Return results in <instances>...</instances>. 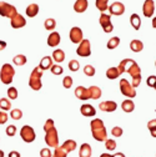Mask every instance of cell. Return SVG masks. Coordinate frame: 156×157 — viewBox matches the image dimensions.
Returning a JSON list of instances; mask_svg holds the SVG:
<instances>
[{
    "label": "cell",
    "instance_id": "f6af8a7d",
    "mask_svg": "<svg viewBox=\"0 0 156 157\" xmlns=\"http://www.w3.org/2000/svg\"><path fill=\"white\" fill-rule=\"evenodd\" d=\"M50 70H51V72H53L54 75H61V74L64 72V69H63V66H60V65H53Z\"/></svg>",
    "mask_w": 156,
    "mask_h": 157
},
{
    "label": "cell",
    "instance_id": "8992f818",
    "mask_svg": "<svg viewBox=\"0 0 156 157\" xmlns=\"http://www.w3.org/2000/svg\"><path fill=\"white\" fill-rule=\"evenodd\" d=\"M20 136H21V139L26 144H30V142H34L35 139H36V133L34 131V128L29 125H25L21 127L20 130Z\"/></svg>",
    "mask_w": 156,
    "mask_h": 157
},
{
    "label": "cell",
    "instance_id": "74e56055",
    "mask_svg": "<svg viewBox=\"0 0 156 157\" xmlns=\"http://www.w3.org/2000/svg\"><path fill=\"white\" fill-rule=\"evenodd\" d=\"M105 148L107 151H115L116 150V142L112 139H106L105 141Z\"/></svg>",
    "mask_w": 156,
    "mask_h": 157
},
{
    "label": "cell",
    "instance_id": "d4e9b609",
    "mask_svg": "<svg viewBox=\"0 0 156 157\" xmlns=\"http://www.w3.org/2000/svg\"><path fill=\"white\" fill-rule=\"evenodd\" d=\"M51 57H53V60H55L56 63H63L65 60V52L61 49H56V50L53 51Z\"/></svg>",
    "mask_w": 156,
    "mask_h": 157
},
{
    "label": "cell",
    "instance_id": "9f6ffc18",
    "mask_svg": "<svg viewBox=\"0 0 156 157\" xmlns=\"http://www.w3.org/2000/svg\"><path fill=\"white\" fill-rule=\"evenodd\" d=\"M100 157H114L112 155H110V153H101L100 155Z\"/></svg>",
    "mask_w": 156,
    "mask_h": 157
},
{
    "label": "cell",
    "instance_id": "5bb4252c",
    "mask_svg": "<svg viewBox=\"0 0 156 157\" xmlns=\"http://www.w3.org/2000/svg\"><path fill=\"white\" fill-rule=\"evenodd\" d=\"M60 41H61V36L57 31H53L48 36V45L50 48H56L57 45L60 44Z\"/></svg>",
    "mask_w": 156,
    "mask_h": 157
},
{
    "label": "cell",
    "instance_id": "ee69618b",
    "mask_svg": "<svg viewBox=\"0 0 156 157\" xmlns=\"http://www.w3.org/2000/svg\"><path fill=\"white\" fill-rule=\"evenodd\" d=\"M123 133H124V130H123L120 126H115V127L111 130V135H112L114 137H120V136H123Z\"/></svg>",
    "mask_w": 156,
    "mask_h": 157
},
{
    "label": "cell",
    "instance_id": "6da1fadb",
    "mask_svg": "<svg viewBox=\"0 0 156 157\" xmlns=\"http://www.w3.org/2000/svg\"><path fill=\"white\" fill-rule=\"evenodd\" d=\"M90 127H91V133L92 137L96 141H100V142H105L107 139V131L105 127V124L103 120L100 119H94L90 122Z\"/></svg>",
    "mask_w": 156,
    "mask_h": 157
},
{
    "label": "cell",
    "instance_id": "7c38bea8",
    "mask_svg": "<svg viewBox=\"0 0 156 157\" xmlns=\"http://www.w3.org/2000/svg\"><path fill=\"white\" fill-rule=\"evenodd\" d=\"M10 24L13 29H21L26 25V19L20 14H16L10 19Z\"/></svg>",
    "mask_w": 156,
    "mask_h": 157
},
{
    "label": "cell",
    "instance_id": "7a4b0ae2",
    "mask_svg": "<svg viewBox=\"0 0 156 157\" xmlns=\"http://www.w3.org/2000/svg\"><path fill=\"white\" fill-rule=\"evenodd\" d=\"M41 77H43V70L36 66L35 69H33L30 77H29V86L30 89H33L34 91H39L43 87V82H41Z\"/></svg>",
    "mask_w": 156,
    "mask_h": 157
},
{
    "label": "cell",
    "instance_id": "5b68a950",
    "mask_svg": "<svg viewBox=\"0 0 156 157\" xmlns=\"http://www.w3.org/2000/svg\"><path fill=\"white\" fill-rule=\"evenodd\" d=\"M120 91L124 96L129 97V99H132V97L136 96V89L126 80V78H121L120 80Z\"/></svg>",
    "mask_w": 156,
    "mask_h": 157
},
{
    "label": "cell",
    "instance_id": "680465c9",
    "mask_svg": "<svg viewBox=\"0 0 156 157\" xmlns=\"http://www.w3.org/2000/svg\"><path fill=\"white\" fill-rule=\"evenodd\" d=\"M150 133H151V136H152V137H155V139H156V130L150 131Z\"/></svg>",
    "mask_w": 156,
    "mask_h": 157
},
{
    "label": "cell",
    "instance_id": "d590c367",
    "mask_svg": "<svg viewBox=\"0 0 156 157\" xmlns=\"http://www.w3.org/2000/svg\"><path fill=\"white\" fill-rule=\"evenodd\" d=\"M10 117L13 120H20L23 117V111L20 109H13L10 111Z\"/></svg>",
    "mask_w": 156,
    "mask_h": 157
},
{
    "label": "cell",
    "instance_id": "91938a15",
    "mask_svg": "<svg viewBox=\"0 0 156 157\" xmlns=\"http://www.w3.org/2000/svg\"><path fill=\"white\" fill-rule=\"evenodd\" d=\"M4 156H5L4 151H3V150H0V157H4Z\"/></svg>",
    "mask_w": 156,
    "mask_h": 157
},
{
    "label": "cell",
    "instance_id": "11a10c76",
    "mask_svg": "<svg viewBox=\"0 0 156 157\" xmlns=\"http://www.w3.org/2000/svg\"><path fill=\"white\" fill-rule=\"evenodd\" d=\"M112 156H114V157H126L123 152H118V153H115V155H112Z\"/></svg>",
    "mask_w": 156,
    "mask_h": 157
},
{
    "label": "cell",
    "instance_id": "836d02e7",
    "mask_svg": "<svg viewBox=\"0 0 156 157\" xmlns=\"http://www.w3.org/2000/svg\"><path fill=\"white\" fill-rule=\"evenodd\" d=\"M44 28H45L46 30H49V31H54V29L56 28V21H55V19H53V17L46 19L45 23H44Z\"/></svg>",
    "mask_w": 156,
    "mask_h": 157
},
{
    "label": "cell",
    "instance_id": "f5cc1de1",
    "mask_svg": "<svg viewBox=\"0 0 156 157\" xmlns=\"http://www.w3.org/2000/svg\"><path fill=\"white\" fill-rule=\"evenodd\" d=\"M9 157H21V156H20V153H19L18 151H10Z\"/></svg>",
    "mask_w": 156,
    "mask_h": 157
},
{
    "label": "cell",
    "instance_id": "f907efd6",
    "mask_svg": "<svg viewBox=\"0 0 156 157\" xmlns=\"http://www.w3.org/2000/svg\"><path fill=\"white\" fill-rule=\"evenodd\" d=\"M40 156L41 157H53V153L50 148H41L40 150Z\"/></svg>",
    "mask_w": 156,
    "mask_h": 157
},
{
    "label": "cell",
    "instance_id": "9a60e30c",
    "mask_svg": "<svg viewBox=\"0 0 156 157\" xmlns=\"http://www.w3.org/2000/svg\"><path fill=\"white\" fill-rule=\"evenodd\" d=\"M75 96L77 97L79 100H89L90 99V94L89 90L84 86H77L75 89Z\"/></svg>",
    "mask_w": 156,
    "mask_h": 157
},
{
    "label": "cell",
    "instance_id": "ab89813d",
    "mask_svg": "<svg viewBox=\"0 0 156 157\" xmlns=\"http://www.w3.org/2000/svg\"><path fill=\"white\" fill-rule=\"evenodd\" d=\"M68 66H69L70 71H72V72H76L77 70L80 69V64H79V61H77V60H70Z\"/></svg>",
    "mask_w": 156,
    "mask_h": 157
},
{
    "label": "cell",
    "instance_id": "44dd1931",
    "mask_svg": "<svg viewBox=\"0 0 156 157\" xmlns=\"http://www.w3.org/2000/svg\"><path fill=\"white\" fill-rule=\"evenodd\" d=\"M39 10H40L39 5L35 4V3H33V4H30V5L26 6L25 13H26V16H29V17H35V16L39 14Z\"/></svg>",
    "mask_w": 156,
    "mask_h": 157
},
{
    "label": "cell",
    "instance_id": "4dcf8cb0",
    "mask_svg": "<svg viewBox=\"0 0 156 157\" xmlns=\"http://www.w3.org/2000/svg\"><path fill=\"white\" fill-rule=\"evenodd\" d=\"M95 6L101 13H105L109 8V0H95Z\"/></svg>",
    "mask_w": 156,
    "mask_h": 157
},
{
    "label": "cell",
    "instance_id": "8fae6325",
    "mask_svg": "<svg viewBox=\"0 0 156 157\" xmlns=\"http://www.w3.org/2000/svg\"><path fill=\"white\" fill-rule=\"evenodd\" d=\"M107 10L110 11V15L120 16V15H123L125 13V5L123 3H120V2H115L107 8Z\"/></svg>",
    "mask_w": 156,
    "mask_h": 157
},
{
    "label": "cell",
    "instance_id": "ffe728a7",
    "mask_svg": "<svg viewBox=\"0 0 156 157\" xmlns=\"http://www.w3.org/2000/svg\"><path fill=\"white\" fill-rule=\"evenodd\" d=\"M53 65H54L53 64V57L51 56H44L41 59L40 64H39V67H40L43 71H45V70H50Z\"/></svg>",
    "mask_w": 156,
    "mask_h": 157
},
{
    "label": "cell",
    "instance_id": "52a82bcc",
    "mask_svg": "<svg viewBox=\"0 0 156 157\" xmlns=\"http://www.w3.org/2000/svg\"><path fill=\"white\" fill-rule=\"evenodd\" d=\"M16 14H18V11H16V8L14 5H11L9 3H5V2H0V15L2 16L11 19Z\"/></svg>",
    "mask_w": 156,
    "mask_h": 157
},
{
    "label": "cell",
    "instance_id": "6f0895ef",
    "mask_svg": "<svg viewBox=\"0 0 156 157\" xmlns=\"http://www.w3.org/2000/svg\"><path fill=\"white\" fill-rule=\"evenodd\" d=\"M152 28H154V29H156V16L152 19Z\"/></svg>",
    "mask_w": 156,
    "mask_h": 157
},
{
    "label": "cell",
    "instance_id": "681fc988",
    "mask_svg": "<svg viewBox=\"0 0 156 157\" xmlns=\"http://www.w3.org/2000/svg\"><path fill=\"white\" fill-rule=\"evenodd\" d=\"M141 84V75L140 76H136V77H132V80H131V85L136 89V87H139Z\"/></svg>",
    "mask_w": 156,
    "mask_h": 157
},
{
    "label": "cell",
    "instance_id": "d6986e66",
    "mask_svg": "<svg viewBox=\"0 0 156 157\" xmlns=\"http://www.w3.org/2000/svg\"><path fill=\"white\" fill-rule=\"evenodd\" d=\"M135 63V60H132V59H124L123 61H120L119 66H118V71L119 74H124V72H127V70L130 69V66Z\"/></svg>",
    "mask_w": 156,
    "mask_h": 157
},
{
    "label": "cell",
    "instance_id": "b9f144b4",
    "mask_svg": "<svg viewBox=\"0 0 156 157\" xmlns=\"http://www.w3.org/2000/svg\"><path fill=\"white\" fill-rule=\"evenodd\" d=\"M95 67L92 66V65H85V67H84V74L86 75V76H94L95 75Z\"/></svg>",
    "mask_w": 156,
    "mask_h": 157
},
{
    "label": "cell",
    "instance_id": "1f68e13d",
    "mask_svg": "<svg viewBox=\"0 0 156 157\" xmlns=\"http://www.w3.org/2000/svg\"><path fill=\"white\" fill-rule=\"evenodd\" d=\"M120 76L119 71H118V67H110L106 70V77L109 80H115V78H118Z\"/></svg>",
    "mask_w": 156,
    "mask_h": 157
},
{
    "label": "cell",
    "instance_id": "9c48e42d",
    "mask_svg": "<svg viewBox=\"0 0 156 157\" xmlns=\"http://www.w3.org/2000/svg\"><path fill=\"white\" fill-rule=\"evenodd\" d=\"M99 23H100L104 33H111L114 30V26L111 24V15L103 13L100 15V17H99Z\"/></svg>",
    "mask_w": 156,
    "mask_h": 157
},
{
    "label": "cell",
    "instance_id": "94428289",
    "mask_svg": "<svg viewBox=\"0 0 156 157\" xmlns=\"http://www.w3.org/2000/svg\"><path fill=\"white\" fill-rule=\"evenodd\" d=\"M154 89H155V90H156V85H155V87H154Z\"/></svg>",
    "mask_w": 156,
    "mask_h": 157
},
{
    "label": "cell",
    "instance_id": "30bf717a",
    "mask_svg": "<svg viewBox=\"0 0 156 157\" xmlns=\"http://www.w3.org/2000/svg\"><path fill=\"white\" fill-rule=\"evenodd\" d=\"M69 37H70L71 43H74V44H80V43L84 40V33H83V30H81L79 26H74V28L70 30Z\"/></svg>",
    "mask_w": 156,
    "mask_h": 157
},
{
    "label": "cell",
    "instance_id": "8d00e7d4",
    "mask_svg": "<svg viewBox=\"0 0 156 157\" xmlns=\"http://www.w3.org/2000/svg\"><path fill=\"white\" fill-rule=\"evenodd\" d=\"M66 156H68V152L61 146L55 147V151L53 153V157H66Z\"/></svg>",
    "mask_w": 156,
    "mask_h": 157
},
{
    "label": "cell",
    "instance_id": "e575fe53",
    "mask_svg": "<svg viewBox=\"0 0 156 157\" xmlns=\"http://www.w3.org/2000/svg\"><path fill=\"white\" fill-rule=\"evenodd\" d=\"M0 109H2V111H8L11 109V102L9 99H6V97H3V99H0Z\"/></svg>",
    "mask_w": 156,
    "mask_h": 157
},
{
    "label": "cell",
    "instance_id": "2e32d148",
    "mask_svg": "<svg viewBox=\"0 0 156 157\" xmlns=\"http://www.w3.org/2000/svg\"><path fill=\"white\" fill-rule=\"evenodd\" d=\"M99 109L104 112H114L118 109V104L115 101H104V102H100Z\"/></svg>",
    "mask_w": 156,
    "mask_h": 157
},
{
    "label": "cell",
    "instance_id": "4316f807",
    "mask_svg": "<svg viewBox=\"0 0 156 157\" xmlns=\"http://www.w3.org/2000/svg\"><path fill=\"white\" fill-rule=\"evenodd\" d=\"M130 24H131V26L135 30H139L140 26H141V19H140V16L138 14H132L130 16Z\"/></svg>",
    "mask_w": 156,
    "mask_h": 157
},
{
    "label": "cell",
    "instance_id": "7bdbcfd3",
    "mask_svg": "<svg viewBox=\"0 0 156 157\" xmlns=\"http://www.w3.org/2000/svg\"><path fill=\"white\" fill-rule=\"evenodd\" d=\"M5 133H6V136H9V137L15 136V135H16V126L9 125V126L5 128Z\"/></svg>",
    "mask_w": 156,
    "mask_h": 157
},
{
    "label": "cell",
    "instance_id": "db71d44e",
    "mask_svg": "<svg viewBox=\"0 0 156 157\" xmlns=\"http://www.w3.org/2000/svg\"><path fill=\"white\" fill-rule=\"evenodd\" d=\"M4 49H6V43L4 40H0V51H3Z\"/></svg>",
    "mask_w": 156,
    "mask_h": 157
},
{
    "label": "cell",
    "instance_id": "ba28073f",
    "mask_svg": "<svg viewBox=\"0 0 156 157\" xmlns=\"http://www.w3.org/2000/svg\"><path fill=\"white\" fill-rule=\"evenodd\" d=\"M76 54L81 57H88L91 55V44L88 39H84V40L79 44V46L76 49Z\"/></svg>",
    "mask_w": 156,
    "mask_h": 157
},
{
    "label": "cell",
    "instance_id": "6125c7cd",
    "mask_svg": "<svg viewBox=\"0 0 156 157\" xmlns=\"http://www.w3.org/2000/svg\"><path fill=\"white\" fill-rule=\"evenodd\" d=\"M155 66H156V61H155Z\"/></svg>",
    "mask_w": 156,
    "mask_h": 157
},
{
    "label": "cell",
    "instance_id": "60d3db41",
    "mask_svg": "<svg viewBox=\"0 0 156 157\" xmlns=\"http://www.w3.org/2000/svg\"><path fill=\"white\" fill-rule=\"evenodd\" d=\"M72 84H74V80H72L71 76H65V77L63 78V86H64L65 89H70V87L72 86Z\"/></svg>",
    "mask_w": 156,
    "mask_h": 157
},
{
    "label": "cell",
    "instance_id": "4fadbf2b",
    "mask_svg": "<svg viewBox=\"0 0 156 157\" xmlns=\"http://www.w3.org/2000/svg\"><path fill=\"white\" fill-rule=\"evenodd\" d=\"M155 11V3L154 0H145L142 5V14L145 17H151Z\"/></svg>",
    "mask_w": 156,
    "mask_h": 157
},
{
    "label": "cell",
    "instance_id": "f35d334b",
    "mask_svg": "<svg viewBox=\"0 0 156 157\" xmlns=\"http://www.w3.org/2000/svg\"><path fill=\"white\" fill-rule=\"evenodd\" d=\"M18 89L16 87H9L8 89V97H9V99L10 100H15V99H18Z\"/></svg>",
    "mask_w": 156,
    "mask_h": 157
},
{
    "label": "cell",
    "instance_id": "7402d4cb",
    "mask_svg": "<svg viewBox=\"0 0 156 157\" xmlns=\"http://www.w3.org/2000/svg\"><path fill=\"white\" fill-rule=\"evenodd\" d=\"M88 90H89V94H90V99H92V100L100 99L101 95H103L101 89H100V87H97V86H90Z\"/></svg>",
    "mask_w": 156,
    "mask_h": 157
},
{
    "label": "cell",
    "instance_id": "3957f363",
    "mask_svg": "<svg viewBox=\"0 0 156 157\" xmlns=\"http://www.w3.org/2000/svg\"><path fill=\"white\" fill-rule=\"evenodd\" d=\"M14 76H15V69L13 65L10 64H4L0 69V80L4 85H10L14 80Z\"/></svg>",
    "mask_w": 156,
    "mask_h": 157
},
{
    "label": "cell",
    "instance_id": "ac0fdd59",
    "mask_svg": "<svg viewBox=\"0 0 156 157\" xmlns=\"http://www.w3.org/2000/svg\"><path fill=\"white\" fill-rule=\"evenodd\" d=\"M88 6H89V2L88 0H76L75 4H74V10L75 13H85L88 10Z\"/></svg>",
    "mask_w": 156,
    "mask_h": 157
},
{
    "label": "cell",
    "instance_id": "c3c4849f",
    "mask_svg": "<svg viewBox=\"0 0 156 157\" xmlns=\"http://www.w3.org/2000/svg\"><path fill=\"white\" fill-rule=\"evenodd\" d=\"M8 119H9V116H8L6 111H0V125L6 124Z\"/></svg>",
    "mask_w": 156,
    "mask_h": 157
},
{
    "label": "cell",
    "instance_id": "d6a6232c",
    "mask_svg": "<svg viewBox=\"0 0 156 157\" xmlns=\"http://www.w3.org/2000/svg\"><path fill=\"white\" fill-rule=\"evenodd\" d=\"M119 44H120V39L118 36H114V37H111L110 40L107 41L106 46H107L109 50H114V49H116V48L119 46Z\"/></svg>",
    "mask_w": 156,
    "mask_h": 157
},
{
    "label": "cell",
    "instance_id": "484cf974",
    "mask_svg": "<svg viewBox=\"0 0 156 157\" xmlns=\"http://www.w3.org/2000/svg\"><path fill=\"white\" fill-rule=\"evenodd\" d=\"M121 109H123V111H124V112L130 113V112H132V111L135 110V104H134V101H132V100H130V99L124 100V101H123V104H121Z\"/></svg>",
    "mask_w": 156,
    "mask_h": 157
},
{
    "label": "cell",
    "instance_id": "bcb514c9",
    "mask_svg": "<svg viewBox=\"0 0 156 157\" xmlns=\"http://www.w3.org/2000/svg\"><path fill=\"white\" fill-rule=\"evenodd\" d=\"M53 127H55V122H54V120L48 119V120L45 121V124H44V131L46 132V131H49V130L53 128Z\"/></svg>",
    "mask_w": 156,
    "mask_h": 157
},
{
    "label": "cell",
    "instance_id": "cb8c5ba5",
    "mask_svg": "<svg viewBox=\"0 0 156 157\" xmlns=\"http://www.w3.org/2000/svg\"><path fill=\"white\" fill-rule=\"evenodd\" d=\"M130 49L134 52H140L144 49V43L138 40V39H134V40H131V43H130Z\"/></svg>",
    "mask_w": 156,
    "mask_h": 157
},
{
    "label": "cell",
    "instance_id": "f1b7e54d",
    "mask_svg": "<svg viewBox=\"0 0 156 157\" xmlns=\"http://www.w3.org/2000/svg\"><path fill=\"white\" fill-rule=\"evenodd\" d=\"M13 63H14L16 66H24V65L28 63V59H26L25 55L19 54V55H15V56H14Z\"/></svg>",
    "mask_w": 156,
    "mask_h": 157
},
{
    "label": "cell",
    "instance_id": "816d5d0a",
    "mask_svg": "<svg viewBox=\"0 0 156 157\" xmlns=\"http://www.w3.org/2000/svg\"><path fill=\"white\" fill-rule=\"evenodd\" d=\"M147 128H149L150 131L156 130V119H154V120H151V121L147 122Z\"/></svg>",
    "mask_w": 156,
    "mask_h": 157
},
{
    "label": "cell",
    "instance_id": "277c9868",
    "mask_svg": "<svg viewBox=\"0 0 156 157\" xmlns=\"http://www.w3.org/2000/svg\"><path fill=\"white\" fill-rule=\"evenodd\" d=\"M45 144L50 148H55L59 146V135H57V130L55 127L45 132Z\"/></svg>",
    "mask_w": 156,
    "mask_h": 157
},
{
    "label": "cell",
    "instance_id": "e0dca14e",
    "mask_svg": "<svg viewBox=\"0 0 156 157\" xmlns=\"http://www.w3.org/2000/svg\"><path fill=\"white\" fill-rule=\"evenodd\" d=\"M80 112H81V115L85 116V117H92V116L96 115L95 107H94L92 105H90V104H84V105L80 107Z\"/></svg>",
    "mask_w": 156,
    "mask_h": 157
},
{
    "label": "cell",
    "instance_id": "f546056e",
    "mask_svg": "<svg viewBox=\"0 0 156 157\" xmlns=\"http://www.w3.org/2000/svg\"><path fill=\"white\" fill-rule=\"evenodd\" d=\"M127 72L130 74L131 77H136V76H140V75H141V69H140V66L138 65V63L135 61V63L130 66V69L127 70Z\"/></svg>",
    "mask_w": 156,
    "mask_h": 157
},
{
    "label": "cell",
    "instance_id": "603a6c76",
    "mask_svg": "<svg viewBox=\"0 0 156 157\" xmlns=\"http://www.w3.org/2000/svg\"><path fill=\"white\" fill-rule=\"evenodd\" d=\"M92 150L89 144H83L79 150V157H91Z\"/></svg>",
    "mask_w": 156,
    "mask_h": 157
},
{
    "label": "cell",
    "instance_id": "7dc6e473",
    "mask_svg": "<svg viewBox=\"0 0 156 157\" xmlns=\"http://www.w3.org/2000/svg\"><path fill=\"white\" fill-rule=\"evenodd\" d=\"M146 84H147V86H150V87H155V85H156V76H155V75L149 76L147 80H146Z\"/></svg>",
    "mask_w": 156,
    "mask_h": 157
},
{
    "label": "cell",
    "instance_id": "83f0119b",
    "mask_svg": "<svg viewBox=\"0 0 156 157\" xmlns=\"http://www.w3.org/2000/svg\"><path fill=\"white\" fill-rule=\"evenodd\" d=\"M61 147H63L68 153H70V152H72V151L77 147V144H76V141H74V140H66V141L61 145Z\"/></svg>",
    "mask_w": 156,
    "mask_h": 157
}]
</instances>
